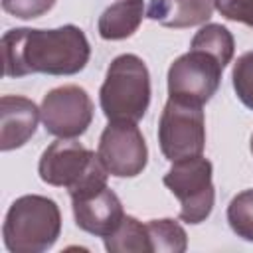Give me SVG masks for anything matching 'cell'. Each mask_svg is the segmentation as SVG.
I'll return each mask as SVG.
<instances>
[{
	"label": "cell",
	"instance_id": "5",
	"mask_svg": "<svg viewBox=\"0 0 253 253\" xmlns=\"http://www.w3.org/2000/svg\"><path fill=\"white\" fill-rule=\"evenodd\" d=\"M158 144L170 162L200 156L206 146V117L202 105L168 97L158 121Z\"/></svg>",
	"mask_w": 253,
	"mask_h": 253
},
{
	"label": "cell",
	"instance_id": "1",
	"mask_svg": "<svg viewBox=\"0 0 253 253\" xmlns=\"http://www.w3.org/2000/svg\"><path fill=\"white\" fill-rule=\"evenodd\" d=\"M91 45L81 28L65 24L55 30L14 28L2 36V63L6 77L34 73L75 75L85 69Z\"/></svg>",
	"mask_w": 253,
	"mask_h": 253
},
{
	"label": "cell",
	"instance_id": "8",
	"mask_svg": "<svg viewBox=\"0 0 253 253\" xmlns=\"http://www.w3.org/2000/svg\"><path fill=\"white\" fill-rule=\"evenodd\" d=\"M223 65L204 49L190 47L168 69V95L196 105L208 103L221 83Z\"/></svg>",
	"mask_w": 253,
	"mask_h": 253
},
{
	"label": "cell",
	"instance_id": "11",
	"mask_svg": "<svg viewBox=\"0 0 253 253\" xmlns=\"http://www.w3.org/2000/svg\"><path fill=\"white\" fill-rule=\"evenodd\" d=\"M42 111L22 95H4L0 99V148L4 152L24 146L38 128Z\"/></svg>",
	"mask_w": 253,
	"mask_h": 253
},
{
	"label": "cell",
	"instance_id": "15",
	"mask_svg": "<svg viewBox=\"0 0 253 253\" xmlns=\"http://www.w3.org/2000/svg\"><path fill=\"white\" fill-rule=\"evenodd\" d=\"M190 47L194 49H204L210 55H213L223 67L233 59V51H235V42L231 32L221 26V24H204L196 36L192 38Z\"/></svg>",
	"mask_w": 253,
	"mask_h": 253
},
{
	"label": "cell",
	"instance_id": "21",
	"mask_svg": "<svg viewBox=\"0 0 253 253\" xmlns=\"http://www.w3.org/2000/svg\"><path fill=\"white\" fill-rule=\"evenodd\" d=\"M251 152H253V136H251Z\"/></svg>",
	"mask_w": 253,
	"mask_h": 253
},
{
	"label": "cell",
	"instance_id": "7",
	"mask_svg": "<svg viewBox=\"0 0 253 253\" xmlns=\"http://www.w3.org/2000/svg\"><path fill=\"white\" fill-rule=\"evenodd\" d=\"M38 172L45 184L73 190L107 170L101 164L99 154L85 148L81 142L73 138H59L43 150Z\"/></svg>",
	"mask_w": 253,
	"mask_h": 253
},
{
	"label": "cell",
	"instance_id": "3",
	"mask_svg": "<svg viewBox=\"0 0 253 253\" xmlns=\"http://www.w3.org/2000/svg\"><path fill=\"white\" fill-rule=\"evenodd\" d=\"M101 111L109 121L138 123L150 105V73L134 53L117 55L99 89Z\"/></svg>",
	"mask_w": 253,
	"mask_h": 253
},
{
	"label": "cell",
	"instance_id": "18",
	"mask_svg": "<svg viewBox=\"0 0 253 253\" xmlns=\"http://www.w3.org/2000/svg\"><path fill=\"white\" fill-rule=\"evenodd\" d=\"M231 81L237 99L253 111V51H245L237 57L231 71Z\"/></svg>",
	"mask_w": 253,
	"mask_h": 253
},
{
	"label": "cell",
	"instance_id": "12",
	"mask_svg": "<svg viewBox=\"0 0 253 253\" xmlns=\"http://www.w3.org/2000/svg\"><path fill=\"white\" fill-rule=\"evenodd\" d=\"M215 10V0H150L146 18L164 28H192L206 24Z\"/></svg>",
	"mask_w": 253,
	"mask_h": 253
},
{
	"label": "cell",
	"instance_id": "14",
	"mask_svg": "<svg viewBox=\"0 0 253 253\" xmlns=\"http://www.w3.org/2000/svg\"><path fill=\"white\" fill-rule=\"evenodd\" d=\"M105 249L111 253H152L146 223L125 215L119 229L105 237Z\"/></svg>",
	"mask_w": 253,
	"mask_h": 253
},
{
	"label": "cell",
	"instance_id": "20",
	"mask_svg": "<svg viewBox=\"0 0 253 253\" xmlns=\"http://www.w3.org/2000/svg\"><path fill=\"white\" fill-rule=\"evenodd\" d=\"M215 8L223 18L253 28V0H215Z\"/></svg>",
	"mask_w": 253,
	"mask_h": 253
},
{
	"label": "cell",
	"instance_id": "19",
	"mask_svg": "<svg viewBox=\"0 0 253 253\" xmlns=\"http://www.w3.org/2000/svg\"><path fill=\"white\" fill-rule=\"evenodd\" d=\"M55 6V0H2L6 14L20 20H34L47 14Z\"/></svg>",
	"mask_w": 253,
	"mask_h": 253
},
{
	"label": "cell",
	"instance_id": "17",
	"mask_svg": "<svg viewBox=\"0 0 253 253\" xmlns=\"http://www.w3.org/2000/svg\"><path fill=\"white\" fill-rule=\"evenodd\" d=\"M227 223L237 237L253 241V188L233 196L227 206Z\"/></svg>",
	"mask_w": 253,
	"mask_h": 253
},
{
	"label": "cell",
	"instance_id": "10",
	"mask_svg": "<svg viewBox=\"0 0 253 253\" xmlns=\"http://www.w3.org/2000/svg\"><path fill=\"white\" fill-rule=\"evenodd\" d=\"M43 128L57 138H77L93 121V101L79 85H61L42 99Z\"/></svg>",
	"mask_w": 253,
	"mask_h": 253
},
{
	"label": "cell",
	"instance_id": "9",
	"mask_svg": "<svg viewBox=\"0 0 253 253\" xmlns=\"http://www.w3.org/2000/svg\"><path fill=\"white\" fill-rule=\"evenodd\" d=\"M99 160L111 176L134 178L148 162L146 140L130 121H109L99 138Z\"/></svg>",
	"mask_w": 253,
	"mask_h": 253
},
{
	"label": "cell",
	"instance_id": "6",
	"mask_svg": "<svg viewBox=\"0 0 253 253\" xmlns=\"http://www.w3.org/2000/svg\"><path fill=\"white\" fill-rule=\"evenodd\" d=\"M107 172L99 174L75 190H69L77 227L103 239L115 233L125 217L119 196L107 186Z\"/></svg>",
	"mask_w": 253,
	"mask_h": 253
},
{
	"label": "cell",
	"instance_id": "16",
	"mask_svg": "<svg viewBox=\"0 0 253 253\" xmlns=\"http://www.w3.org/2000/svg\"><path fill=\"white\" fill-rule=\"evenodd\" d=\"M152 253H184L188 247V235L184 227L170 217L146 221Z\"/></svg>",
	"mask_w": 253,
	"mask_h": 253
},
{
	"label": "cell",
	"instance_id": "13",
	"mask_svg": "<svg viewBox=\"0 0 253 253\" xmlns=\"http://www.w3.org/2000/svg\"><path fill=\"white\" fill-rule=\"evenodd\" d=\"M144 16L146 10L142 0H119L109 8H105L103 14L99 16L97 22L99 36L109 42L126 40L138 30Z\"/></svg>",
	"mask_w": 253,
	"mask_h": 253
},
{
	"label": "cell",
	"instance_id": "2",
	"mask_svg": "<svg viewBox=\"0 0 253 253\" xmlns=\"http://www.w3.org/2000/svg\"><path fill=\"white\" fill-rule=\"evenodd\" d=\"M59 233V206L51 198L38 194L16 198L2 225L4 245L10 253H43L53 247Z\"/></svg>",
	"mask_w": 253,
	"mask_h": 253
},
{
	"label": "cell",
	"instance_id": "4",
	"mask_svg": "<svg viewBox=\"0 0 253 253\" xmlns=\"http://www.w3.org/2000/svg\"><path fill=\"white\" fill-rule=\"evenodd\" d=\"M211 174L213 166L202 154L172 162V168L164 174V186L180 202L182 221L196 225L210 217L215 202Z\"/></svg>",
	"mask_w": 253,
	"mask_h": 253
}]
</instances>
